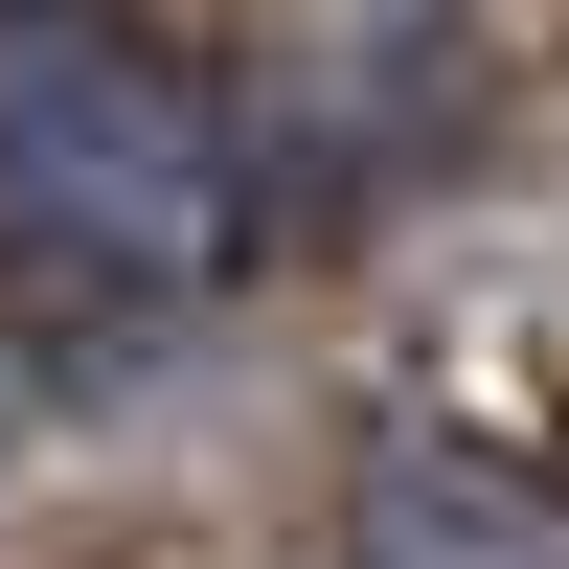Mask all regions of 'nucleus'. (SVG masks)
<instances>
[{
	"label": "nucleus",
	"mask_w": 569,
	"mask_h": 569,
	"mask_svg": "<svg viewBox=\"0 0 569 569\" xmlns=\"http://www.w3.org/2000/svg\"><path fill=\"white\" fill-rule=\"evenodd\" d=\"M0 228L91 297H206L251 251V137L137 0H0Z\"/></svg>",
	"instance_id": "f257e3e1"
},
{
	"label": "nucleus",
	"mask_w": 569,
	"mask_h": 569,
	"mask_svg": "<svg viewBox=\"0 0 569 569\" xmlns=\"http://www.w3.org/2000/svg\"><path fill=\"white\" fill-rule=\"evenodd\" d=\"M342 569H569V501L479 433H388L342 501Z\"/></svg>",
	"instance_id": "f03ea898"
}]
</instances>
